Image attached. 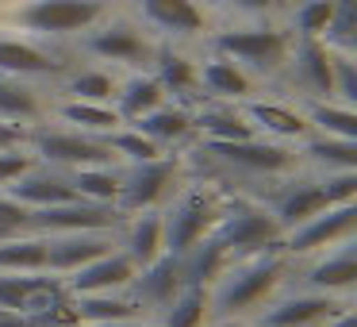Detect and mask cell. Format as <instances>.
Here are the masks:
<instances>
[{"label":"cell","instance_id":"cell-1","mask_svg":"<svg viewBox=\"0 0 357 327\" xmlns=\"http://www.w3.org/2000/svg\"><path fill=\"white\" fill-rule=\"evenodd\" d=\"M288 266H292V258L284 254V247L261 250V254H250V258H234L223 270V277L208 289L211 319L254 324V319L280 296Z\"/></svg>","mask_w":357,"mask_h":327},{"label":"cell","instance_id":"cell-2","mask_svg":"<svg viewBox=\"0 0 357 327\" xmlns=\"http://www.w3.org/2000/svg\"><path fill=\"white\" fill-rule=\"evenodd\" d=\"M296 35L280 24H242V27H227L215 31L208 39V50L227 62H234L246 78H277L284 73L288 54H292Z\"/></svg>","mask_w":357,"mask_h":327},{"label":"cell","instance_id":"cell-3","mask_svg":"<svg viewBox=\"0 0 357 327\" xmlns=\"http://www.w3.org/2000/svg\"><path fill=\"white\" fill-rule=\"evenodd\" d=\"M223 196L208 185H181L169 201L162 204V239L165 254H185L192 242H200L204 235H211V227L223 216Z\"/></svg>","mask_w":357,"mask_h":327},{"label":"cell","instance_id":"cell-4","mask_svg":"<svg viewBox=\"0 0 357 327\" xmlns=\"http://www.w3.org/2000/svg\"><path fill=\"white\" fill-rule=\"evenodd\" d=\"M100 20H108L104 0H20L12 8V24L39 39H66L85 35Z\"/></svg>","mask_w":357,"mask_h":327},{"label":"cell","instance_id":"cell-5","mask_svg":"<svg viewBox=\"0 0 357 327\" xmlns=\"http://www.w3.org/2000/svg\"><path fill=\"white\" fill-rule=\"evenodd\" d=\"M27 150L39 166H50L58 173H73V170H85V166H112L108 143L93 139V135H81L70 131V127H50L39 124L27 131Z\"/></svg>","mask_w":357,"mask_h":327},{"label":"cell","instance_id":"cell-6","mask_svg":"<svg viewBox=\"0 0 357 327\" xmlns=\"http://www.w3.org/2000/svg\"><path fill=\"white\" fill-rule=\"evenodd\" d=\"M200 154H208L211 162L242 173V177H288L300 166L296 147L261 139V135L238 139V143H200Z\"/></svg>","mask_w":357,"mask_h":327},{"label":"cell","instance_id":"cell-7","mask_svg":"<svg viewBox=\"0 0 357 327\" xmlns=\"http://www.w3.org/2000/svg\"><path fill=\"white\" fill-rule=\"evenodd\" d=\"M211 235L227 247L231 262L261 254V250H277L280 239H284L280 224L273 219V212L265 204H223V216L211 227Z\"/></svg>","mask_w":357,"mask_h":327},{"label":"cell","instance_id":"cell-8","mask_svg":"<svg viewBox=\"0 0 357 327\" xmlns=\"http://www.w3.org/2000/svg\"><path fill=\"white\" fill-rule=\"evenodd\" d=\"M177 181H181V158L177 154H165V158H158V162H142V166H119L116 208L123 212V216L162 208V204L181 189Z\"/></svg>","mask_w":357,"mask_h":327},{"label":"cell","instance_id":"cell-9","mask_svg":"<svg viewBox=\"0 0 357 327\" xmlns=\"http://www.w3.org/2000/svg\"><path fill=\"white\" fill-rule=\"evenodd\" d=\"M357 235V201L354 204H331L319 216H311L307 224L284 231L280 247L288 258H315L323 250H334L342 242H354Z\"/></svg>","mask_w":357,"mask_h":327},{"label":"cell","instance_id":"cell-10","mask_svg":"<svg viewBox=\"0 0 357 327\" xmlns=\"http://www.w3.org/2000/svg\"><path fill=\"white\" fill-rule=\"evenodd\" d=\"M85 50L100 62L127 66V70H146L154 58L158 43L150 39V31L131 20H100L93 31H85Z\"/></svg>","mask_w":357,"mask_h":327},{"label":"cell","instance_id":"cell-11","mask_svg":"<svg viewBox=\"0 0 357 327\" xmlns=\"http://www.w3.org/2000/svg\"><path fill=\"white\" fill-rule=\"evenodd\" d=\"M123 212L112 204H89L81 196L66 204H50V208L31 212V231L35 235H73V231H119Z\"/></svg>","mask_w":357,"mask_h":327},{"label":"cell","instance_id":"cell-12","mask_svg":"<svg viewBox=\"0 0 357 327\" xmlns=\"http://www.w3.org/2000/svg\"><path fill=\"white\" fill-rule=\"evenodd\" d=\"M284 73L303 101H334V50L323 39H296Z\"/></svg>","mask_w":357,"mask_h":327},{"label":"cell","instance_id":"cell-13","mask_svg":"<svg viewBox=\"0 0 357 327\" xmlns=\"http://www.w3.org/2000/svg\"><path fill=\"white\" fill-rule=\"evenodd\" d=\"M346 296H326V293H292V296H277L261 316L254 319V327H323L331 316H338L346 308Z\"/></svg>","mask_w":357,"mask_h":327},{"label":"cell","instance_id":"cell-14","mask_svg":"<svg viewBox=\"0 0 357 327\" xmlns=\"http://www.w3.org/2000/svg\"><path fill=\"white\" fill-rule=\"evenodd\" d=\"M139 20L162 39H196L208 31V12L196 0H139Z\"/></svg>","mask_w":357,"mask_h":327},{"label":"cell","instance_id":"cell-15","mask_svg":"<svg viewBox=\"0 0 357 327\" xmlns=\"http://www.w3.org/2000/svg\"><path fill=\"white\" fill-rule=\"evenodd\" d=\"M43 239H47V273H54V277H70L81 266L116 250V231H73V235H43Z\"/></svg>","mask_w":357,"mask_h":327},{"label":"cell","instance_id":"cell-16","mask_svg":"<svg viewBox=\"0 0 357 327\" xmlns=\"http://www.w3.org/2000/svg\"><path fill=\"white\" fill-rule=\"evenodd\" d=\"M135 273H139V266L116 247V250H108V254H100L96 262L81 266L77 273L62 277V281H66V293L70 296H100V293H127Z\"/></svg>","mask_w":357,"mask_h":327},{"label":"cell","instance_id":"cell-17","mask_svg":"<svg viewBox=\"0 0 357 327\" xmlns=\"http://www.w3.org/2000/svg\"><path fill=\"white\" fill-rule=\"evenodd\" d=\"M242 112H246V119L254 124V131L261 139L284 143V147H300L311 135L300 104H292V101H254L250 96V101H242Z\"/></svg>","mask_w":357,"mask_h":327},{"label":"cell","instance_id":"cell-18","mask_svg":"<svg viewBox=\"0 0 357 327\" xmlns=\"http://www.w3.org/2000/svg\"><path fill=\"white\" fill-rule=\"evenodd\" d=\"M181 289H185V277H181V258L177 254H158L154 262H146L131 281V296L139 300V308L146 312L150 319H154Z\"/></svg>","mask_w":357,"mask_h":327},{"label":"cell","instance_id":"cell-19","mask_svg":"<svg viewBox=\"0 0 357 327\" xmlns=\"http://www.w3.org/2000/svg\"><path fill=\"white\" fill-rule=\"evenodd\" d=\"M303 281H307L311 293L349 296L354 285H357V250H354V242H342V247H334V250L315 254Z\"/></svg>","mask_w":357,"mask_h":327},{"label":"cell","instance_id":"cell-20","mask_svg":"<svg viewBox=\"0 0 357 327\" xmlns=\"http://www.w3.org/2000/svg\"><path fill=\"white\" fill-rule=\"evenodd\" d=\"M4 196H12L16 204H24L27 212H39V208H50V204L73 201L77 193H73V185H70L66 173H58V170H50V166L35 162L24 177L12 181V185L4 189Z\"/></svg>","mask_w":357,"mask_h":327},{"label":"cell","instance_id":"cell-21","mask_svg":"<svg viewBox=\"0 0 357 327\" xmlns=\"http://www.w3.org/2000/svg\"><path fill=\"white\" fill-rule=\"evenodd\" d=\"M62 70H66V62H58L39 43L20 39V35H0V73L35 81V78H58Z\"/></svg>","mask_w":357,"mask_h":327},{"label":"cell","instance_id":"cell-22","mask_svg":"<svg viewBox=\"0 0 357 327\" xmlns=\"http://www.w3.org/2000/svg\"><path fill=\"white\" fill-rule=\"evenodd\" d=\"M116 247L131 258L135 266H146L154 262L158 254H165V239H162V212L150 208V212H135V216H123L116 231Z\"/></svg>","mask_w":357,"mask_h":327},{"label":"cell","instance_id":"cell-23","mask_svg":"<svg viewBox=\"0 0 357 327\" xmlns=\"http://www.w3.org/2000/svg\"><path fill=\"white\" fill-rule=\"evenodd\" d=\"M131 127L139 135H146L154 147H162L165 154H173L181 143L192 139V108H188V104H177V101H165V104H158L154 112H146L142 119H135Z\"/></svg>","mask_w":357,"mask_h":327},{"label":"cell","instance_id":"cell-24","mask_svg":"<svg viewBox=\"0 0 357 327\" xmlns=\"http://www.w3.org/2000/svg\"><path fill=\"white\" fill-rule=\"evenodd\" d=\"M47 116H50V104L43 101V89L35 81L0 73V119L20 124L31 131V127L47 124Z\"/></svg>","mask_w":357,"mask_h":327},{"label":"cell","instance_id":"cell-25","mask_svg":"<svg viewBox=\"0 0 357 327\" xmlns=\"http://www.w3.org/2000/svg\"><path fill=\"white\" fill-rule=\"evenodd\" d=\"M192 135H200V143H238V139H254L257 131L246 119L242 104L208 101L204 108L192 112Z\"/></svg>","mask_w":357,"mask_h":327},{"label":"cell","instance_id":"cell-26","mask_svg":"<svg viewBox=\"0 0 357 327\" xmlns=\"http://www.w3.org/2000/svg\"><path fill=\"white\" fill-rule=\"evenodd\" d=\"M196 73H200V93L208 96V101L242 104V101H250V93H254V78H246L234 62L211 54V50H208L204 62H196Z\"/></svg>","mask_w":357,"mask_h":327},{"label":"cell","instance_id":"cell-27","mask_svg":"<svg viewBox=\"0 0 357 327\" xmlns=\"http://www.w3.org/2000/svg\"><path fill=\"white\" fill-rule=\"evenodd\" d=\"M323 208H331V201H326L319 177H296V181H288V189L277 196V204L269 212L280 224V231H292V227L307 224L311 216H319Z\"/></svg>","mask_w":357,"mask_h":327},{"label":"cell","instance_id":"cell-28","mask_svg":"<svg viewBox=\"0 0 357 327\" xmlns=\"http://www.w3.org/2000/svg\"><path fill=\"white\" fill-rule=\"evenodd\" d=\"M158 104H165V93L158 85V78L150 70H131L123 81H116V96H112V108L123 124H135L146 112H154Z\"/></svg>","mask_w":357,"mask_h":327},{"label":"cell","instance_id":"cell-29","mask_svg":"<svg viewBox=\"0 0 357 327\" xmlns=\"http://www.w3.org/2000/svg\"><path fill=\"white\" fill-rule=\"evenodd\" d=\"M50 116L62 119V127L70 131H81V135H93V139H108L116 127H123V119L116 116L112 104H93V101H58L50 104Z\"/></svg>","mask_w":357,"mask_h":327},{"label":"cell","instance_id":"cell-30","mask_svg":"<svg viewBox=\"0 0 357 327\" xmlns=\"http://www.w3.org/2000/svg\"><path fill=\"white\" fill-rule=\"evenodd\" d=\"M177 258H181V277H185V285H200V289H211L223 277L227 266H231V254H227V247L215 235H204L200 242H192Z\"/></svg>","mask_w":357,"mask_h":327},{"label":"cell","instance_id":"cell-31","mask_svg":"<svg viewBox=\"0 0 357 327\" xmlns=\"http://www.w3.org/2000/svg\"><path fill=\"white\" fill-rule=\"evenodd\" d=\"M81 327H100V324H127V319H146L139 300L127 293H100V296H73Z\"/></svg>","mask_w":357,"mask_h":327},{"label":"cell","instance_id":"cell-32","mask_svg":"<svg viewBox=\"0 0 357 327\" xmlns=\"http://www.w3.org/2000/svg\"><path fill=\"white\" fill-rule=\"evenodd\" d=\"M150 73L158 78V85H162L165 96H192L200 93V73H196V62L188 54H181V50L173 47H158L154 58H150Z\"/></svg>","mask_w":357,"mask_h":327},{"label":"cell","instance_id":"cell-33","mask_svg":"<svg viewBox=\"0 0 357 327\" xmlns=\"http://www.w3.org/2000/svg\"><path fill=\"white\" fill-rule=\"evenodd\" d=\"M300 158L307 166H315L319 173H354L357 170V143L311 131L307 139L300 143Z\"/></svg>","mask_w":357,"mask_h":327},{"label":"cell","instance_id":"cell-34","mask_svg":"<svg viewBox=\"0 0 357 327\" xmlns=\"http://www.w3.org/2000/svg\"><path fill=\"white\" fill-rule=\"evenodd\" d=\"M300 112H303V119H307V127L315 135L357 143V108H346V104H338V101H303Z\"/></svg>","mask_w":357,"mask_h":327},{"label":"cell","instance_id":"cell-35","mask_svg":"<svg viewBox=\"0 0 357 327\" xmlns=\"http://www.w3.org/2000/svg\"><path fill=\"white\" fill-rule=\"evenodd\" d=\"M208 324H211V304H208V289L200 285H185L154 316V327H208Z\"/></svg>","mask_w":357,"mask_h":327},{"label":"cell","instance_id":"cell-36","mask_svg":"<svg viewBox=\"0 0 357 327\" xmlns=\"http://www.w3.org/2000/svg\"><path fill=\"white\" fill-rule=\"evenodd\" d=\"M0 273H47V239L35 231L0 239Z\"/></svg>","mask_w":357,"mask_h":327},{"label":"cell","instance_id":"cell-37","mask_svg":"<svg viewBox=\"0 0 357 327\" xmlns=\"http://www.w3.org/2000/svg\"><path fill=\"white\" fill-rule=\"evenodd\" d=\"M73 185V193L89 204H112L116 208L119 201V166H85V170H73L66 173Z\"/></svg>","mask_w":357,"mask_h":327},{"label":"cell","instance_id":"cell-38","mask_svg":"<svg viewBox=\"0 0 357 327\" xmlns=\"http://www.w3.org/2000/svg\"><path fill=\"white\" fill-rule=\"evenodd\" d=\"M104 143H108V150H112V158H116V166H142V162H158V158H165V150L154 147L146 135H139L131 124L116 127V131H112Z\"/></svg>","mask_w":357,"mask_h":327},{"label":"cell","instance_id":"cell-39","mask_svg":"<svg viewBox=\"0 0 357 327\" xmlns=\"http://www.w3.org/2000/svg\"><path fill=\"white\" fill-rule=\"evenodd\" d=\"M66 96L70 101H93V104H112L116 96V78L108 70H81L66 78Z\"/></svg>","mask_w":357,"mask_h":327},{"label":"cell","instance_id":"cell-40","mask_svg":"<svg viewBox=\"0 0 357 327\" xmlns=\"http://www.w3.org/2000/svg\"><path fill=\"white\" fill-rule=\"evenodd\" d=\"M331 16H334V0H300L292 8L288 31L296 39H323L326 27H331Z\"/></svg>","mask_w":357,"mask_h":327},{"label":"cell","instance_id":"cell-41","mask_svg":"<svg viewBox=\"0 0 357 327\" xmlns=\"http://www.w3.org/2000/svg\"><path fill=\"white\" fill-rule=\"evenodd\" d=\"M323 43L338 54H354L357 50V0H334V16Z\"/></svg>","mask_w":357,"mask_h":327},{"label":"cell","instance_id":"cell-42","mask_svg":"<svg viewBox=\"0 0 357 327\" xmlns=\"http://www.w3.org/2000/svg\"><path fill=\"white\" fill-rule=\"evenodd\" d=\"M334 101L357 108V62L354 54H338V50H334Z\"/></svg>","mask_w":357,"mask_h":327},{"label":"cell","instance_id":"cell-43","mask_svg":"<svg viewBox=\"0 0 357 327\" xmlns=\"http://www.w3.org/2000/svg\"><path fill=\"white\" fill-rule=\"evenodd\" d=\"M24 231H31V212L0 193V239H16Z\"/></svg>","mask_w":357,"mask_h":327},{"label":"cell","instance_id":"cell-44","mask_svg":"<svg viewBox=\"0 0 357 327\" xmlns=\"http://www.w3.org/2000/svg\"><path fill=\"white\" fill-rule=\"evenodd\" d=\"M35 166V158H31V150L27 147H20V150H4L0 154V193L12 185V181H20L27 170Z\"/></svg>","mask_w":357,"mask_h":327},{"label":"cell","instance_id":"cell-45","mask_svg":"<svg viewBox=\"0 0 357 327\" xmlns=\"http://www.w3.org/2000/svg\"><path fill=\"white\" fill-rule=\"evenodd\" d=\"M215 4L238 12V16H250V20H265L269 12H277L280 0H215Z\"/></svg>","mask_w":357,"mask_h":327},{"label":"cell","instance_id":"cell-46","mask_svg":"<svg viewBox=\"0 0 357 327\" xmlns=\"http://www.w3.org/2000/svg\"><path fill=\"white\" fill-rule=\"evenodd\" d=\"M20 147H27V127L0 119V154L4 150H20Z\"/></svg>","mask_w":357,"mask_h":327},{"label":"cell","instance_id":"cell-47","mask_svg":"<svg viewBox=\"0 0 357 327\" xmlns=\"http://www.w3.org/2000/svg\"><path fill=\"white\" fill-rule=\"evenodd\" d=\"M100 327H154V319H127V324H100Z\"/></svg>","mask_w":357,"mask_h":327},{"label":"cell","instance_id":"cell-48","mask_svg":"<svg viewBox=\"0 0 357 327\" xmlns=\"http://www.w3.org/2000/svg\"><path fill=\"white\" fill-rule=\"evenodd\" d=\"M208 327H254V324H231V319H211Z\"/></svg>","mask_w":357,"mask_h":327}]
</instances>
